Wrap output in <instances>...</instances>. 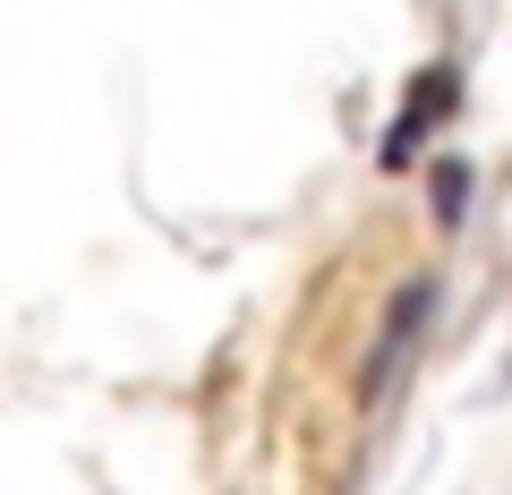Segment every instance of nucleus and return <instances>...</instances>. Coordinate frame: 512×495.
<instances>
[{
	"label": "nucleus",
	"mask_w": 512,
	"mask_h": 495,
	"mask_svg": "<svg viewBox=\"0 0 512 495\" xmlns=\"http://www.w3.org/2000/svg\"><path fill=\"white\" fill-rule=\"evenodd\" d=\"M436 120H453V69H427V77H419V94H410V111L393 120V129H384V163L402 171L410 154H419V137L436 129Z\"/></svg>",
	"instance_id": "nucleus-1"
},
{
	"label": "nucleus",
	"mask_w": 512,
	"mask_h": 495,
	"mask_svg": "<svg viewBox=\"0 0 512 495\" xmlns=\"http://www.w3.org/2000/svg\"><path fill=\"white\" fill-rule=\"evenodd\" d=\"M461 205H470V171L444 163V171H436V222H461Z\"/></svg>",
	"instance_id": "nucleus-2"
}]
</instances>
